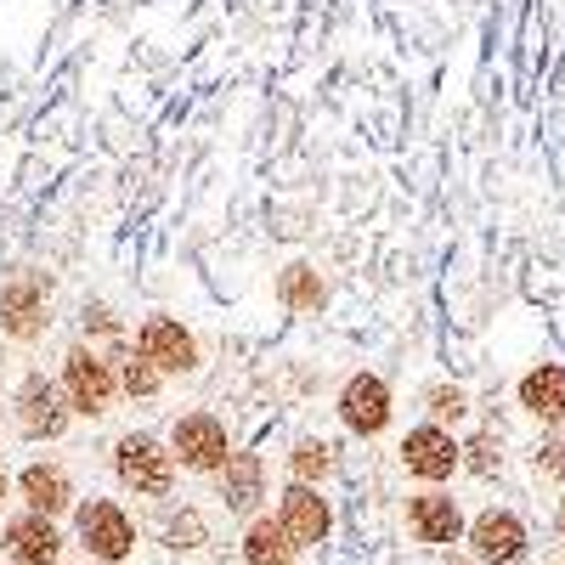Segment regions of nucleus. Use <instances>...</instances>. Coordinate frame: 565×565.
I'll use <instances>...</instances> for the list:
<instances>
[{"label": "nucleus", "instance_id": "nucleus-6", "mask_svg": "<svg viewBox=\"0 0 565 565\" xmlns=\"http://www.w3.org/2000/svg\"><path fill=\"white\" fill-rule=\"evenodd\" d=\"M130 351L136 356H148L164 380H175V373H199L204 367V345H199V334L186 328L181 317H170V311H148L136 328H130Z\"/></svg>", "mask_w": 565, "mask_h": 565}, {"label": "nucleus", "instance_id": "nucleus-1", "mask_svg": "<svg viewBox=\"0 0 565 565\" xmlns=\"http://www.w3.org/2000/svg\"><path fill=\"white\" fill-rule=\"evenodd\" d=\"M57 391H63V402H68L74 418H108L114 402L125 396L114 356L97 351V345H85V340H74V345L63 351V362H57Z\"/></svg>", "mask_w": 565, "mask_h": 565}, {"label": "nucleus", "instance_id": "nucleus-16", "mask_svg": "<svg viewBox=\"0 0 565 565\" xmlns=\"http://www.w3.org/2000/svg\"><path fill=\"white\" fill-rule=\"evenodd\" d=\"M521 407L537 424H565V362H537L521 385H514Z\"/></svg>", "mask_w": 565, "mask_h": 565}, {"label": "nucleus", "instance_id": "nucleus-2", "mask_svg": "<svg viewBox=\"0 0 565 565\" xmlns=\"http://www.w3.org/2000/svg\"><path fill=\"white\" fill-rule=\"evenodd\" d=\"M108 463H114V481L130 492V498H170L175 492V458H170V441L153 436V430H125L114 436L108 447Z\"/></svg>", "mask_w": 565, "mask_h": 565}, {"label": "nucleus", "instance_id": "nucleus-23", "mask_svg": "<svg viewBox=\"0 0 565 565\" xmlns=\"http://www.w3.org/2000/svg\"><path fill=\"white\" fill-rule=\"evenodd\" d=\"M463 469H469V476H481V481H492L498 469H503V436L498 430L463 436Z\"/></svg>", "mask_w": 565, "mask_h": 565}, {"label": "nucleus", "instance_id": "nucleus-21", "mask_svg": "<svg viewBox=\"0 0 565 565\" xmlns=\"http://www.w3.org/2000/svg\"><path fill=\"white\" fill-rule=\"evenodd\" d=\"M114 356V367H119V391L130 396V402H153L159 391H164V373L148 362V356H136L130 345L125 351H108Z\"/></svg>", "mask_w": 565, "mask_h": 565}, {"label": "nucleus", "instance_id": "nucleus-22", "mask_svg": "<svg viewBox=\"0 0 565 565\" xmlns=\"http://www.w3.org/2000/svg\"><path fill=\"white\" fill-rule=\"evenodd\" d=\"M418 402H424V424H441V430H452V424H463V418H469V391H463V385H452V380L424 385V391H418Z\"/></svg>", "mask_w": 565, "mask_h": 565}, {"label": "nucleus", "instance_id": "nucleus-3", "mask_svg": "<svg viewBox=\"0 0 565 565\" xmlns=\"http://www.w3.org/2000/svg\"><path fill=\"white\" fill-rule=\"evenodd\" d=\"M52 295H57V282L40 266L7 271V282H0V340H12V345L45 340V328H52Z\"/></svg>", "mask_w": 565, "mask_h": 565}, {"label": "nucleus", "instance_id": "nucleus-4", "mask_svg": "<svg viewBox=\"0 0 565 565\" xmlns=\"http://www.w3.org/2000/svg\"><path fill=\"white\" fill-rule=\"evenodd\" d=\"M164 441H170L175 469H186V476H221V469L232 463V430H226V418L210 413V407L175 413Z\"/></svg>", "mask_w": 565, "mask_h": 565}, {"label": "nucleus", "instance_id": "nucleus-27", "mask_svg": "<svg viewBox=\"0 0 565 565\" xmlns=\"http://www.w3.org/2000/svg\"><path fill=\"white\" fill-rule=\"evenodd\" d=\"M554 532H559V543H565V503H559V514H554Z\"/></svg>", "mask_w": 565, "mask_h": 565}, {"label": "nucleus", "instance_id": "nucleus-19", "mask_svg": "<svg viewBox=\"0 0 565 565\" xmlns=\"http://www.w3.org/2000/svg\"><path fill=\"white\" fill-rule=\"evenodd\" d=\"M79 340L97 345V351H125L130 345V328H125V317L108 300H85L79 306Z\"/></svg>", "mask_w": 565, "mask_h": 565}, {"label": "nucleus", "instance_id": "nucleus-5", "mask_svg": "<svg viewBox=\"0 0 565 565\" xmlns=\"http://www.w3.org/2000/svg\"><path fill=\"white\" fill-rule=\"evenodd\" d=\"M74 543L90 554V559H103V565H125L136 554V521H130V509L119 498H79L74 503Z\"/></svg>", "mask_w": 565, "mask_h": 565}, {"label": "nucleus", "instance_id": "nucleus-28", "mask_svg": "<svg viewBox=\"0 0 565 565\" xmlns=\"http://www.w3.org/2000/svg\"><path fill=\"white\" fill-rule=\"evenodd\" d=\"M441 565H476V559H463V554H447V559H441Z\"/></svg>", "mask_w": 565, "mask_h": 565}, {"label": "nucleus", "instance_id": "nucleus-12", "mask_svg": "<svg viewBox=\"0 0 565 565\" xmlns=\"http://www.w3.org/2000/svg\"><path fill=\"white\" fill-rule=\"evenodd\" d=\"M18 498L29 503V514H45V521H57V514H68L74 503H79V492H74V476L57 463V458H29L23 469H18Z\"/></svg>", "mask_w": 565, "mask_h": 565}, {"label": "nucleus", "instance_id": "nucleus-17", "mask_svg": "<svg viewBox=\"0 0 565 565\" xmlns=\"http://www.w3.org/2000/svg\"><path fill=\"white\" fill-rule=\"evenodd\" d=\"M277 306L295 311V317H317L328 306V277L311 260H289L277 271Z\"/></svg>", "mask_w": 565, "mask_h": 565}, {"label": "nucleus", "instance_id": "nucleus-24", "mask_svg": "<svg viewBox=\"0 0 565 565\" xmlns=\"http://www.w3.org/2000/svg\"><path fill=\"white\" fill-rule=\"evenodd\" d=\"M164 548H199L204 537H210V526H204V514L193 509V503H181V509H170L164 514Z\"/></svg>", "mask_w": 565, "mask_h": 565}, {"label": "nucleus", "instance_id": "nucleus-7", "mask_svg": "<svg viewBox=\"0 0 565 565\" xmlns=\"http://www.w3.org/2000/svg\"><path fill=\"white\" fill-rule=\"evenodd\" d=\"M334 413H340V424H345V436H356V441H380L391 424H396V391H391L385 373L362 367V373H351V380L340 385Z\"/></svg>", "mask_w": 565, "mask_h": 565}, {"label": "nucleus", "instance_id": "nucleus-13", "mask_svg": "<svg viewBox=\"0 0 565 565\" xmlns=\"http://www.w3.org/2000/svg\"><path fill=\"white\" fill-rule=\"evenodd\" d=\"M469 543H476L481 565H521L532 537H526V521L514 509H481L469 521Z\"/></svg>", "mask_w": 565, "mask_h": 565}, {"label": "nucleus", "instance_id": "nucleus-15", "mask_svg": "<svg viewBox=\"0 0 565 565\" xmlns=\"http://www.w3.org/2000/svg\"><path fill=\"white\" fill-rule=\"evenodd\" d=\"M7 554L12 565H57L63 559V532L57 521H45V514H18V521H7Z\"/></svg>", "mask_w": 565, "mask_h": 565}, {"label": "nucleus", "instance_id": "nucleus-9", "mask_svg": "<svg viewBox=\"0 0 565 565\" xmlns=\"http://www.w3.org/2000/svg\"><path fill=\"white\" fill-rule=\"evenodd\" d=\"M396 458L413 481L441 487V481H452V469H463V441L452 430H441V424H413L396 447Z\"/></svg>", "mask_w": 565, "mask_h": 565}, {"label": "nucleus", "instance_id": "nucleus-11", "mask_svg": "<svg viewBox=\"0 0 565 565\" xmlns=\"http://www.w3.org/2000/svg\"><path fill=\"white\" fill-rule=\"evenodd\" d=\"M407 532L418 543H430V548H452L458 537H469V521H463V509H458L452 492L424 487V492L407 498Z\"/></svg>", "mask_w": 565, "mask_h": 565}, {"label": "nucleus", "instance_id": "nucleus-25", "mask_svg": "<svg viewBox=\"0 0 565 565\" xmlns=\"http://www.w3.org/2000/svg\"><path fill=\"white\" fill-rule=\"evenodd\" d=\"M532 469H537L543 481H565V430H554V436H543V441H537Z\"/></svg>", "mask_w": 565, "mask_h": 565}, {"label": "nucleus", "instance_id": "nucleus-8", "mask_svg": "<svg viewBox=\"0 0 565 565\" xmlns=\"http://www.w3.org/2000/svg\"><path fill=\"white\" fill-rule=\"evenodd\" d=\"M12 418L23 441H63L74 430V413L57 391V380H45V367H29L12 391Z\"/></svg>", "mask_w": 565, "mask_h": 565}, {"label": "nucleus", "instance_id": "nucleus-14", "mask_svg": "<svg viewBox=\"0 0 565 565\" xmlns=\"http://www.w3.org/2000/svg\"><path fill=\"white\" fill-rule=\"evenodd\" d=\"M215 498L232 509V514H260L266 503V458L260 452H232V463L215 476Z\"/></svg>", "mask_w": 565, "mask_h": 565}, {"label": "nucleus", "instance_id": "nucleus-10", "mask_svg": "<svg viewBox=\"0 0 565 565\" xmlns=\"http://www.w3.org/2000/svg\"><path fill=\"white\" fill-rule=\"evenodd\" d=\"M277 521L295 537V548H317V543H328V532H334V503L322 498V487L289 481L277 492Z\"/></svg>", "mask_w": 565, "mask_h": 565}, {"label": "nucleus", "instance_id": "nucleus-20", "mask_svg": "<svg viewBox=\"0 0 565 565\" xmlns=\"http://www.w3.org/2000/svg\"><path fill=\"white\" fill-rule=\"evenodd\" d=\"M328 476H334V447H328L322 436H295V447H289V481L322 487Z\"/></svg>", "mask_w": 565, "mask_h": 565}, {"label": "nucleus", "instance_id": "nucleus-26", "mask_svg": "<svg viewBox=\"0 0 565 565\" xmlns=\"http://www.w3.org/2000/svg\"><path fill=\"white\" fill-rule=\"evenodd\" d=\"M7 492H12V476H7V469H0V503H7Z\"/></svg>", "mask_w": 565, "mask_h": 565}, {"label": "nucleus", "instance_id": "nucleus-18", "mask_svg": "<svg viewBox=\"0 0 565 565\" xmlns=\"http://www.w3.org/2000/svg\"><path fill=\"white\" fill-rule=\"evenodd\" d=\"M295 537L282 532L277 514H255L244 526V565H295Z\"/></svg>", "mask_w": 565, "mask_h": 565}]
</instances>
